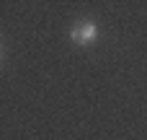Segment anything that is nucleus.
I'll return each instance as SVG.
<instances>
[{"label": "nucleus", "instance_id": "obj_1", "mask_svg": "<svg viewBox=\"0 0 147 140\" xmlns=\"http://www.w3.org/2000/svg\"><path fill=\"white\" fill-rule=\"evenodd\" d=\"M70 39L75 44H80V47H88V44H93L98 39V26L93 21H80V23H75L70 29Z\"/></svg>", "mask_w": 147, "mask_h": 140}]
</instances>
